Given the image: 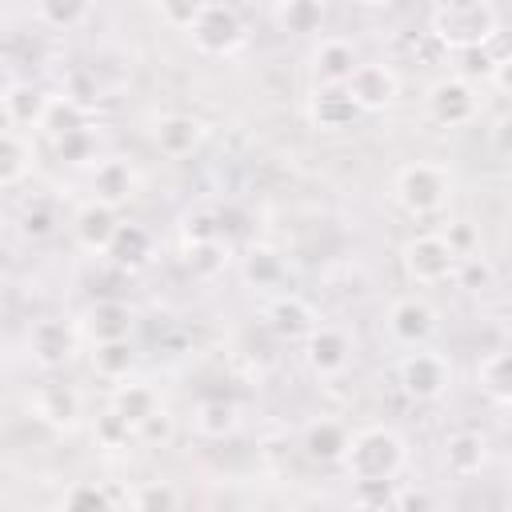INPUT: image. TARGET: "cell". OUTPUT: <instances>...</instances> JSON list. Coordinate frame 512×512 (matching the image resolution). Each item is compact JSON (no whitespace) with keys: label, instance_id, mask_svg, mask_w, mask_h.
Instances as JSON below:
<instances>
[{"label":"cell","instance_id":"obj_27","mask_svg":"<svg viewBox=\"0 0 512 512\" xmlns=\"http://www.w3.org/2000/svg\"><path fill=\"white\" fill-rule=\"evenodd\" d=\"M228 252L232 248H228L224 236H216V240H192V244H184V264H188L192 276L212 280V276H220L228 268Z\"/></svg>","mask_w":512,"mask_h":512},{"label":"cell","instance_id":"obj_23","mask_svg":"<svg viewBox=\"0 0 512 512\" xmlns=\"http://www.w3.org/2000/svg\"><path fill=\"white\" fill-rule=\"evenodd\" d=\"M348 452V432L336 420H316L304 432V456L316 464H340Z\"/></svg>","mask_w":512,"mask_h":512},{"label":"cell","instance_id":"obj_5","mask_svg":"<svg viewBox=\"0 0 512 512\" xmlns=\"http://www.w3.org/2000/svg\"><path fill=\"white\" fill-rule=\"evenodd\" d=\"M456 260L460 256L448 248V240L440 232H424V236L404 244V272L416 284H444V280H452Z\"/></svg>","mask_w":512,"mask_h":512},{"label":"cell","instance_id":"obj_9","mask_svg":"<svg viewBox=\"0 0 512 512\" xmlns=\"http://www.w3.org/2000/svg\"><path fill=\"white\" fill-rule=\"evenodd\" d=\"M304 360L316 376H340L352 360V340L344 328H332V324H316L308 336H304Z\"/></svg>","mask_w":512,"mask_h":512},{"label":"cell","instance_id":"obj_10","mask_svg":"<svg viewBox=\"0 0 512 512\" xmlns=\"http://www.w3.org/2000/svg\"><path fill=\"white\" fill-rule=\"evenodd\" d=\"M32 412H36L40 424H48V428H56V432H72V428L80 424V416H84V400H80V392H76L72 384L48 380V384L36 388Z\"/></svg>","mask_w":512,"mask_h":512},{"label":"cell","instance_id":"obj_22","mask_svg":"<svg viewBox=\"0 0 512 512\" xmlns=\"http://www.w3.org/2000/svg\"><path fill=\"white\" fill-rule=\"evenodd\" d=\"M240 272H244V284H248V288H260V292H264V288H280L284 276H288L284 256H280L276 248H268V244H252V248L244 252Z\"/></svg>","mask_w":512,"mask_h":512},{"label":"cell","instance_id":"obj_7","mask_svg":"<svg viewBox=\"0 0 512 512\" xmlns=\"http://www.w3.org/2000/svg\"><path fill=\"white\" fill-rule=\"evenodd\" d=\"M448 380H452V368L436 352H412L400 360V388L408 400H420V404L440 400L448 392Z\"/></svg>","mask_w":512,"mask_h":512},{"label":"cell","instance_id":"obj_41","mask_svg":"<svg viewBox=\"0 0 512 512\" xmlns=\"http://www.w3.org/2000/svg\"><path fill=\"white\" fill-rule=\"evenodd\" d=\"M60 504H64V508H112V504H116V496L92 480V484H72V488L64 492V500H60Z\"/></svg>","mask_w":512,"mask_h":512},{"label":"cell","instance_id":"obj_1","mask_svg":"<svg viewBox=\"0 0 512 512\" xmlns=\"http://www.w3.org/2000/svg\"><path fill=\"white\" fill-rule=\"evenodd\" d=\"M340 464L352 480H396L408 464V448L392 428L376 424V428L348 436V452Z\"/></svg>","mask_w":512,"mask_h":512},{"label":"cell","instance_id":"obj_35","mask_svg":"<svg viewBox=\"0 0 512 512\" xmlns=\"http://www.w3.org/2000/svg\"><path fill=\"white\" fill-rule=\"evenodd\" d=\"M56 156L64 164H92L96 160V132L92 128H76V132H64L52 140Z\"/></svg>","mask_w":512,"mask_h":512},{"label":"cell","instance_id":"obj_30","mask_svg":"<svg viewBox=\"0 0 512 512\" xmlns=\"http://www.w3.org/2000/svg\"><path fill=\"white\" fill-rule=\"evenodd\" d=\"M276 20L292 36H312L324 24V0H280Z\"/></svg>","mask_w":512,"mask_h":512},{"label":"cell","instance_id":"obj_36","mask_svg":"<svg viewBox=\"0 0 512 512\" xmlns=\"http://www.w3.org/2000/svg\"><path fill=\"white\" fill-rule=\"evenodd\" d=\"M48 28H76L88 16V0H32Z\"/></svg>","mask_w":512,"mask_h":512},{"label":"cell","instance_id":"obj_2","mask_svg":"<svg viewBox=\"0 0 512 512\" xmlns=\"http://www.w3.org/2000/svg\"><path fill=\"white\" fill-rule=\"evenodd\" d=\"M432 36L448 52L472 48V44H488L492 36H500V12L488 0L456 4V8H436L432 12Z\"/></svg>","mask_w":512,"mask_h":512},{"label":"cell","instance_id":"obj_46","mask_svg":"<svg viewBox=\"0 0 512 512\" xmlns=\"http://www.w3.org/2000/svg\"><path fill=\"white\" fill-rule=\"evenodd\" d=\"M436 500L428 496V492H400L396 488V496H392V508H400V512H428Z\"/></svg>","mask_w":512,"mask_h":512},{"label":"cell","instance_id":"obj_21","mask_svg":"<svg viewBox=\"0 0 512 512\" xmlns=\"http://www.w3.org/2000/svg\"><path fill=\"white\" fill-rule=\"evenodd\" d=\"M356 64H360V60H356V48H352L348 40H324V44L316 48V56H312L316 88H320V84H344Z\"/></svg>","mask_w":512,"mask_h":512},{"label":"cell","instance_id":"obj_32","mask_svg":"<svg viewBox=\"0 0 512 512\" xmlns=\"http://www.w3.org/2000/svg\"><path fill=\"white\" fill-rule=\"evenodd\" d=\"M24 172H28V144L12 128H0V188L24 180Z\"/></svg>","mask_w":512,"mask_h":512},{"label":"cell","instance_id":"obj_8","mask_svg":"<svg viewBox=\"0 0 512 512\" xmlns=\"http://www.w3.org/2000/svg\"><path fill=\"white\" fill-rule=\"evenodd\" d=\"M344 88H348V96L356 100L360 112H384L400 96V80L388 64H356L352 76L344 80Z\"/></svg>","mask_w":512,"mask_h":512},{"label":"cell","instance_id":"obj_24","mask_svg":"<svg viewBox=\"0 0 512 512\" xmlns=\"http://www.w3.org/2000/svg\"><path fill=\"white\" fill-rule=\"evenodd\" d=\"M92 340H124L132 332V308L124 300H96L88 312Z\"/></svg>","mask_w":512,"mask_h":512},{"label":"cell","instance_id":"obj_12","mask_svg":"<svg viewBox=\"0 0 512 512\" xmlns=\"http://www.w3.org/2000/svg\"><path fill=\"white\" fill-rule=\"evenodd\" d=\"M308 116L324 132H344V128H352L360 120V108H356V100L348 96L344 84H320L312 92V100H308Z\"/></svg>","mask_w":512,"mask_h":512},{"label":"cell","instance_id":"obj_29","mask_svg":"<svg viewBox=\"0 0 512 512\" xmlns=\"http://www.w3.org/2000/svg\"><path fill=\"white\" fill-rule=\"evenodd\" d=\"M156 408H160V400H156V392L148 384H120L112 392V412H120L132 428H140Z\"/></svg>","mask_w":512,"mask_h":512},{"label":"cell","instance_id":"obj_49","mask_svg":"<svg viewBox=\"0 0 512 512\" xmlns=\"http://www.w3.org/2000/svg\"><path fill=\"white\" fill-rule=\"evenodd\" d=\"M0 128H12V112H8V100H0Z\"/></svg>","mask_w":512,"mask_h":512},{"label":"cell","instance_id":"obj_11","mask_svg":"<svg viewBox=\"0 0 512 512\" xmlns=\"http://www.w3.org/2000/svg\"><path fill=\"white\" fill-rule=\"evenodd\" d=\"M388 332H392V340H400L408 348H424L432 340V332H436V312L424 300L404 296V300H396L388 308Z\"/></svg>","mask_w":512,"mask_h":512},{"label":"cell","instance_id":"obj_40","mask_svg":"<svg viewBox=\"0 0 512 512\" xmlns=\"http://www.w3.org/2000/svg\"><path fill=\"white\" fill-rule=\"evenodd\" d=\"M396 480H352V500L360 508H392Z\"/></svg>","mask_w":512,"mask_h":512},{"label":"cell","instance_id":"obj_37","mask_svg":"<svg viewBox=\"0 0 512 512\" xmlns=\"http://www.w3.org/2000/svg\"><path fill=\"white\" fill-rule=\"evenodd\" d=\"M92 432H96V444H100V448H128V444L136 440V428H132L120 412H112V408L96 416V428H92Z\"/></svg>","mask_w":512,"mask_h":512},{"label":"cell","instance_id":"obj_43","mask_svg":"<svg viewBox=\"0 0 512 512\" xmlns=\"http://www.w3.org/2000/svg\"><path fill=\"white\" fill-rule=\"evenodd\" d=\"M156 8H160V20L168 24V28H192V20L200 16V8H204V0H156Z\"/></svg>","mask_w":512,"mask_h":512},{"label":"cell","instance_id":"obj_4","mask_svg":"<svg viewBox=\"0 0 512 512\" xmlns=\"http://www.w3.org/2000/svg\"><path fill=\"white\" fill-rule=\"evenodd\" d=\"M188 36H192L196 52H204V56H228V52H236L244 44V20L228 4H208L204 0V8L192 20Z\"/></svg>","mask_w":512,"mask_h":512},{"label":"cell","instance_id":"obj_20","mask_svg":"<svg viewBox=\"0 0 512 512\" xmlns=\"http://www.w3.org/2000/svg\"><path fill=\"white\" fill-rule=\"evenodd\" d=\"M476 384L480 392L496 404V408H508L512 404V356L504 348H492L480 364H476Z\"/></svg>","mask_w":512,"mask_h":512},{"label":"cell","instance_id":"obj_38","mask_svg":"<svg viewBox=\"0 0 512 512\" xmlns=\"http://www.w3.org/2000/svg\"><path fill=\"white\" fill-rule=\"evenodd\" d=\"M136 508H144V512H172L176 504H180V496H176V488L172 484H164V480H156V484H144V488H136L132 496H128Z\"/></svg>","mask_w":512,"mask_h":512},{"label":"cell","instance_id":"obj_42","mask_svg":"<svg viewBox=\"0 0 512 512\" xmlns=\"http://www.w3.org/2000/svg\"><path fill=\"white\" fill-rule=\"evenodd\" d=\"M180 232H184V244H192V240H216V236H220L216 208H196V212H188Z\"/></svg>","mask_w":512,"mask_h":512},{"label":"cell","instance_id":"obj_44","mask_svg":"<svg viewBox=\"0 0 512 512\" xmlns=\"http://www.w3.org/2000/svg\"><path fill=\"white\" fill-rule=\"evenodd\" d=\"M444 240H448V248L456 252V256H468V252H476V232L464 224V220H456V224H448V232H440Z\"/></svg>","mask_w":512,"mask_h":512},{"label":"cell","instance_id":"obj_28","mask_svg":"<svg viewBox=\"0 0 512 512\" xmlns=\"http://www.w3.org/2000/svg\"><path fill=\"white\" fill-rule=\"evenodd\" d=\"M132 364H136V352H132L128 336L124 340H96V348H92V372L100 380H128Z\"/></svg>","mask_w":512,"mask_h":512},{"label":"cell","instance_id":"obj_50","mask_svg":"<svg viewBox=\"0 0 512 512\" xmlns=\"http://www.w3.org/2000/svg\"><path fill=\"white\" fill-rule=\"evenodd\" d=\"M456 4H476V0H436V8H456Z\"/></svg>","mask_w":512,"mask_h":512},{"label":"cell","instance_id":"obj_33","mask_svg":"<svg viewBox=\"0 0 512 512\" xmlns=\"http://www.w3.org/2000/svg\"><path fill=\"white\" fill-rule=\"evenodd\" d=\"M8 112H12V124H40L44 108H48V92L32 88V84H16L8 96Z\"/></svg>","mask_w":512,"mask_h":512},{"label":"cell","instance_id":"obj_16","mask_svg":"<svg viewBox=\"0 0 512 512\" xmlns=\"http://www.w3.org/2000/svg\"><path fill=\"white\" fill-rule=\"evenodd\" d=\"M136 192V172L128 160H100L96 172H92V200L108 204V208H120L128 204Z\"/></svg>","mask_w":512,"mask_h":512},{"label":"cell","instance_id":"obj_48","mask_svg":"<svg viewBox=\"0 0 512 512\" xmlns=\"http://www.w3.org/2000/svg\"><path fill=\"white\" fill-rule=\"evenodd\" d=\"M504 132H508V116L496 120V148H500V152H504Z\"/></svg>","mask_w":512,"mask_h":512},{"label":"cell","instance_id":"obj_26","mask_svg":"<svg viewBox=\"0 0 512 512\" xmlns=\"http://www.w3.org/2000/svg\"><path fill=\"white\" fill-rule=\"evenodd\" d=\"M40 128L48 140L64 136V132H76V128H88V104L72 100V96H48V108L40 116Z\"/></svg>","mask_w":512,"mask_h":512},{"label":"cell","instance_id":"obj_3","mask_svg":"<svg viewBox=\"0 0 512 512\" xmlns=\"http://www.w3.org/2000/svg\"><path fill=\"white\" fill-rule=\"evenodd\" d=\"M452 192V172L444 164H428V160H412L396 172V200L404 212L412 216H432L444 208Z\"/></svg>","mask_w":512,"mask_h":512},{"label":"cell","instance_id":"obj_51","mask_svg":"<svg viewBox=\"0 0 512 512\" xmlns=\"http://www.w3.org/2000/svg\"><path fill=\"white\" fill-rule=\"evenodd\" d=\"M360 4H372L376 8V4H388V0H360Z\"/></svg>","mask_w":512,"mask_h":512},{"label":"cell","instance_id":"obj_17","mask_svg":"<svg viewBox=\"0 0 512 512\" xmlns=\"http://www.w3.org/2000/svg\"><path fill=\"white\" fill-rule=\"evenodd\" d=\"M104 256H108L116 268H124V272L144 268L148 256H152V236H148V228L120 220L116 232H112V240H108V248H104Z\"/></svg>","mask_w":512,"mask_h":512},{"label":"cell","instance_id":"obj_39","mask_svg":"<svg viewBox=\"0 0 512 512\" xmlns=\"http://www.w3.org/2000/svg\"><path fill=\"white\" fill-rule=\"evenodd\" d=\"M20 232L28 236V240H44V236H52L56 232V208L52 204H28L24 212H20Z\"/></svg>","mask_w":512,"mask_h":512},{"label":"cell","instance_id":"obj_34","mask_svg":"<svg viewBox=\"0 0 512 512\" xmlns=\"http://www.w3.org/2000/svg\"><path fill=\"white\" fill-rule=\"evenodd\" d=\"M452 280H456L464 292H484V288H492V280H496V268H492V260H488V256H476V252H468V256H460V260H456V268H452Z\"/></svg>","mask_w":512,"mask_h":512},{"label":"cell","instance_id":"obj_18","mask_svg":"<svg viewBox=\"0 0 512 512\" xmlns=\"http://www.w3.org/2000/svg\"><path fill=\"white\" fill-rule=\"evenodd\" d=\"M488 464V440L480 436V432H452L448 440H444V468L452 472V476H460V480H468V476H476L480 468Z\"/></svg>","mask_w":512,"mask_h":512},{"label":"cell","instance_id":"obj_19","mask_svg":"<svg viewBox=\"0 0 512 512\" xmlns=\"http://www.w3.org/2000/svg\"><path fill=\"white\" fill-rule=\"evenodd\" d=\"M116 224H120L116 208L92 200V204H84V208L76 212V224H72V228H76V244H80L84 252H104L108 240H112V232H116Z\"/></svg>","mask_w":512,"mask_h":512},{"label":"cell","instance_id":"obj_6","mask_svg":"<svg viewBox=\"0 0 512 512\" xmlns=\"http://www.w3.org/2000/svg\"><path fill=\"white\" fill-rule=\"evenodd\" d=\"M424 104H428V116H432L440 128H464V124L476 120V108H480L476 84H468V80H460V76L436 80V84L428 88Z\"/></svg>","mask_w":512,"mask_h":512},{"label":"cell","instance_id":"obj_47","mask_svg":"<svg viewBox=\"0 0 512 512\" xmlns=\"http://www.w3.org/2000/svg\"><path fill=\"white\" fill-rule=\"evenodd\" d=\"M12 88H16V72H12V64L0 56V100H4Z\"/></svg>","mask_w":512,"mask_h":512},{"label":"cell","instance_id":"obj_13","mask_svg":"<svg viewBox=\"0 0 512 512\" xmlns=\"http://www.w3.org/2000/svg\"><path fill=\"white\" fill-rule=\"evenodd\" d=\"M28 348L40 368H64L76 356V328L68 320H40L28 336Z\"/></svg>","mask_w":512,"mask_h":512},{"label":"cell","instance_id":"obj_25","mask_svg":"<svg viewBox=\"0 0 512 512\" xmlns=\"http://www.w3.org/2000/svg\"><path fill=\"white\" fill-rule=\"evenodd\" d=\"M192 424H196V432H200V436H208V440H224V436H232V432H236L240 412H236V404H232V400L212 396V400H200V404H196Z\"/></svg>","mask_w":512,"mask_h":512},{"label":"cell","instance_id":"obj_45","mask_svg":"<svg viewBox=\"0 0 512 512\" xmlns=\"http://www.w3.org/2000/svg\"><path fill=\"white\" fill-rule=\"evenodd\" d=\"M136 436H140V440H168V436H172V416H164V412L156 408V412L136 428Z\"/></svg>","mask_w":512,"mask_h":512},{"label":"cell","instance_id":"obj_15","mask_svg":"<svg viewBox=\"0 0 512 512\" xmlns=\"http://www.w3.org/2000/svg\"><path fill=\"white\" fill-rule=\"evenodd\" d=\"M264 320H268V328H272L280 340H288V344L304 340V336L316 328V312H312V304L300 300V296H292V292H288V296H276V300L268 304Z\"/></svg>","mask_w":512,"mask_h":512},{"label":"cell","instance_id":"obj_31","mask_svg":"<svg viewBox=\"0 0 512 512\" xmlns=\"http://www.w3.org/2000/svg\"><path fill=\"white\" fill-rule=\"evenodd\" d=\"M452 56H456V76H460V80H468V84H476V80H488V76H492V68H496V60H500L504 52L496 48V36H492L488 44H472V48H456Z\"/></svg>","mask_w":512,"mask_h":512},{"label":"cell","instance_id":"obj_14","mask_svg":"<svg viewBox=\"0 0 512 512\" xmlns=\"http://www.w3.org/2000/svg\"><path fill=\"white\" fill-rule=\"evenodd\" d=\"M152 140H156V148H160L164 156L180 160V156H192V152L200 148L204 124H200L196 116H188V112H168V116H160V120L152 124Z\"/></svg>","mask_w":512,"mask_h":512}]
</instances>
